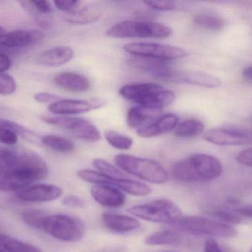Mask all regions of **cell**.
Here are the masks:
<instances>
[{"instance_id":"6da1fadb","label":"cell","mask_w":252,"mask_h":252,"mask_svg":"<svg viewBox=\"0 0 252 252\" xmlns=\"http://www.w3.org/2000/svg\"><path fill=\"white\" fill-rule=\"evenodd\" d=\"M0 171L8 173L28 186L48 176L45 161L31 152H16L4 148L0 154Z\"/></svg>"},{"instance_id":"7a4b0ae2","label":"cell","mask_w":252,"mask_h":252,"mask_svg":"<svg viewBox=\"0 0 252 252\" xmlns=\"http://www.w3.org/2000/svg\"><path fill=\"white\" fill-rule=\"evenodd\" d=\"M223 171L221 163L207 154H194L181 160L173 167V176L182 182H202L215 180Z\"/></svg>"},{"instance_id":"3957f363","label":"cell","mask_w":252,"mask_h":252,"mask_svg":"<svg viewBox=\"0 0 252 252\" xmlns=\"http://www.w3.org/2000/svg\"><path fill=\"white\" fill-rule=\"evenodd\" d=\"M119 93L126 100L153 109L161 110L176 100L173 91L154 83L126 84L120 89Z\"/></svg>"},{"instance_id":"277c9868","label":"cell","mask_w":252,"mask_h":252,"mask_svg":"<svg viewBox=\"0 0 252 252\" xmlns=\"http://www.w3.org/2000/svg\"><path fill=\"white\" fill-rule=\"evenodd\" d=\"M115 164L126 173L154 184H162L168 180L167 172L157 161L133 155L120 154L115 158Z\"/></svg>"},{"instance_id":"5b68a950","label":"cell","mask_w":252,"mask_h":252,"mask_svg":"<svg viewBox=\"0 0 252 252\" xmlns=\"http://www.w3.org/2000/svg\"><path fill=\"white\" fill-rule=\"evenodd\" d=\"M172 33L170 27L160 22L126 20L110 27L106 31V35L117 38H167Z\"/></svg>"},{"instance_id":"8992f818","label":"cell","mask_w":252,"mask_h":252,"mask_svg":"<svg viewBox=\"0 0 252 252\" xmlns=\"http://www.w3.org/2000/svg\"><path fill=\"white\" fill-rule=\"evenodd\" d=\"M130 214L146 221L158 223H176L182 217V210L166 199L155 200L127 210Z\"/></svg>"},{"instance_id":"52a82bcc","label":"cell","mask_w":252,"mask_h":252,"mask_svg":"<svg viewBox=\"0 0 252 252\" xmlns=\"http://www.w3.org/2000/svg\"><path fill=\"white\" fill-rule=\"evenodd\" d=\"M43 229L55 239L63 242H77L82 239L85 232L83 221L66 215H54L46 217Z\"/></svg>"},{"instance_id":"ba28073f","label":"cell","mask_w":252,"mask_h":252,"mask_svg":"<svg viewBox=\"0 0 252 252\" xmlns=\"http://www.w3.org/2000/svg\"><path fill=\"white\" fill-rule=\"evenodd\" d=\"M174 226L185 232L195 235L224 238H234L237 235V231L229 225L198 216L182 217L179 221L174 223Z\"/></svg>"},{"instance_id":"9c48e42d","label":"cell","mask_w":252,"mask_h":252,"mask_svg":"<svg viewBox=\"0 0 252 252\" xmlns=\"http://www.w3.org/2000/svg\"><path fill=\"white\" fill-rule=\"evenodd\" d=\"M78 176L80 179L89 183L109 185L134 196H147L151 193V189L148 185L142 182L132 180L129 178L117 179L109 177L99 172L90 170H80L78 171Z\"/></svg>"},{"instance_id":"30bf717a","label":"cell","mask_w":252,"mask_h":252,"mask_svg":"<svg viewBox=\"0 0 252 252\" xmlns=\"http://www.w3.org/2000/svg\"><path fill=\"white\" fill-rule=\"evenodd\" d=\"M124 50L133 56L151 58L170 62L186 57L189 54L185 49L178 46L153 42L128 43L124 44Z\"/></svg>"},{"instance_id":"8fae6325","label":"cell","mask_w":252,"mask_h":252,"mask_svg":"<svg viewBox=\"0 0 252 252\" xmlns=\"http://www.w3.org/2000/svg\"><path fill=\"white\" fill-rule=\"evenodd\" d=\"M41 120L47 124L71 132L74 136L84 142L94 143L101 139L98 129L88 120L78 117L48 116L41 117Z\"/></svg>"},{"instance_id":"7c38bea8","label":"cell","mask_w":252,"mask_h":252,"mask_svg":"<svg viewBox=\"0 0 252 252\" xmlns=\"http://www.w3.org/2000/svg\"><path fill=\"white\" fill-rule=\"evenodd\" d=\"M204 140L219 146H242L252 144V133L237 127H216L204 133Z\"/></svg>"},{"instance_id":"4fadbf2b","label":"cell","mask_w":252,"mask_h":252,"mask_svg":"<svg viewBox=\"0 0 252 252\" xmlns=\"http://www.w3.org/2000/svg\"><path fill=\"white\" fill-rule=\"evenodd\" d=\"M63 190L59 186L48 183L30 185L16 192V198L24 202H50L60 198Z\"/></svg>"},{"instance_id":"5bb4252c","label":"cell","mask_w":252,"mask_h":252,"mask_svg":"<svg viewBox=\"0 0 252 252\" xmlns=\"http://www.w3.org/2000/svg\"><path fill=\"white\" fill-rule=\"evenodd\" d=\"M104 105L103 101L95 99L92 100L61 99L50 104L48 110L59 115H74L95 110Z\"/></svg>"},{"instance_id":"9a60e30c","label":"cell","mask_w":252,"mask_h":252,"mask_svg":"<svg viewBox=\"0 0 252 252\" xmlns=\"http://www.w3.org/2000/svg\"><path fill=\"white\" fill-rule=\"evenodd\" d=\"M130 65L158 79L172 80L175 74L170 66V61L134 56L130 59Z\"/></svg>"},{"instance_id":"2e32d148","label":"cell","mask_w":252,"mask_h":252,"mask_svg":"<svg viewBox=\"0 0 252 252\" xmlns=\"http://www.w3.org/2000/svg\"><path fill=\"white\" fill-rule=\"evenodd\" d=\"M44 34L36 30H16L0 34V47L24 48L31 47L42 41Z\"/></svg>"},{"instance_id":"e0dca14e","label":"cell","mask_w":252,"mask_h":252,"mask_svg":"<svg viewBox=\"0 0 252 252\" xmlns=\"http://www.w3.org/2000/svg\"><path fill=\"white\" fill-rule=\"evenodd\" d=\"M91 195L96 202L108 208H120L126 204L122 191L109 185L96 184L92 188Z\"/></svg>"},{"instance_id":"ac0fdd59","label":"cell","mask_w":252,"mask_h":252,"mask_svg":"<svg viewBox=\"0 0 252 252\" xmlns=\"http://www.w3.org/2000/svg\"><path fill=\"white\" fill-rule=\"evenodd\" d=\"M179 118L174 114H166L151 124L137 130L141 138H153L170 133L178 126Z\"/></svg>"},{"instance_id":"d6986e66","label":"cell","mask_w":252,"mask_h":252,"mask_svg":"<svg viewBox=\"0 0 252 252\" xmlns=\"http://www.w3.org/2000/svg\"><path fill=\"white\" fill-rule=\"evenodd\" d=\"M74 51L67 46H59L44 50L36 58L38 65L47 67H59L72 60Z\"/></svg>"},{"instance_id":"ffe728a7","label":"cell","mask_w":252,"mask_h":252,"mask_svg":"<svg viewBox=\"0 0 252 252\" xmlns=\"http://www.w3.org/2000/svg\"><path fill=\"white\" fill-rule=\"evenodd\" d=\"M102 221L106 228L119 233L133 232L141 226L140 222L134 217L114 213H103Z\"/></svg>"},{"instance_id":"44dd1931","label":"cell","mask_w":252,"mask_h":252,"mask_svg":"<svg viewBox=\"0 0 252 252\" xmlns=\"http://www.w3.org/2000/svg\"><path fill=\"white\" fill-rule=\"evenodd\" d=\"M58 87L73 93H84L90 88L88 78L76 72H65L59 74L54 78Z\"/></svg>"},{"instance_id":"7402d4cb","label":"cell","mask_w":252,"mask_h":252,"mask_svg":"<svg viewBox=\"0 0 252 252\" xmlns=\"http://www.w3.org/2000/svg\"><path fill=\"white\" fill-rule=\"evenodd\" d=\"M161 109H153L143 107L131 108L127 111L126 122L131 129H139L148 125L157 119L161 114Z\"/></svg>"},{"instance_id":"603a6c76","label":"cell","mask_w":252,"mask_h":252,"mask_svg":"<svg viewBox=\"0 0 252 252\" xmlns=\"http://www.w3.org/2000/svg\"><path fill=\"white\" fill-rule=\"evenodd\" d=\"M173 81H183L206 88H217L221 84V81L218 77L201 71H188L181 73L176 72Z\"/></svg>"},{"instance_id":"cb8c5ba5","label":"cell","mask_w":252,"mask_h":252,"mask_svg":"<svg viewBox=\"0 0 252 252\" xmlns=\"http://www.w3.org/2000/svg\"><path fill=\"white\" fill-rule=\"evenodd\" d=\"M101 16L100 7L95 4H90L83 7L80 6L74 13L66 14L65 20L72 25H90L98 20Z\"/></svg>"},{"instance_id":"d4e9b609","label":"cell","mask_w":252,"mask_h":252,"mask_svg":"<svg viewBox=\"0 0 252 252\" xmlns=\"http://www.w3.org/2000/svg\"><path fill=\"white\" fill-rule=\"evenodd\" d=\"M25 10L34 15L37 19L41 20L43 25H50V22L47 16L53 13V6L48 1H19Z\"/></svg>"},{"instance_id":"484cf974","label":"cell","mask_w":252,"mask_h":252,"mask_svg":"<svg viewBox=\"0 0 252 252\" xmlns=\"http://www.w3.org/2000/svg\"><path fill=\"white\" fill-rule=\"evenodd\" d=\"M204 123L196 118L185 120L176 127L175 136L176 137L189 139L196 137L204 132Z\"/></svg>"},{"instance_id":"4316f807","label":"cell","mask_w":252,"mask_h":252,"mask_svg":"<svg viewBox=\"0 0 252 252\" xmlns=\"http://www.w3.org/2000/svg\"><path fill=\"white\" fill-rule=\"evenodd\" d=\"M0 249L6 252H43L35 246L1 233Z\"/></svg>"},{"instance_id":"83f0119b","label":"cell","mask_w":252,"mask_h":252,"mask_svg":"<svg viewBox=\"0 0 252 252\" xmlns=\"http://www.w3.org/2000/svg\"><path fill=\"white\" fill-rule=\"evenodd\" d=\"M41 143L49 149L59 153H70L75 149V144L67 138L56 135H47L41 138Z\"/></svg>"},{"instance_id":"f1b7e54d","label":"cell","mask_w":252,"mask_h":252,"mask_svg":"<svg viewBox=\"0 0 252 252\" xmlns=\"http://www.w3.org/2000/svg\"><path fill=\"white\" fill-rule=\"evenodd\" d=\"M193 22L200 28L212 31H219L224 27V20L217 15L198 13L193 17Z\"/></svg>"},{"instance_id":"f546056e","label":"cell","mask_w":252,"mask_h":252,"mask_svg":"<svg viewBox=\"0 0 252 252\" xmlns=\"http://www.w3.org/2000/svg\"><path fill=\"white\" fill-rule=\"evenodd\" d=\"M180 241V237L172 231L156 232L147 237L145 244L149 246L174 245Z\"/></svg>"},{"instance_id":"4dcf8cb0","label":"cell","mask_w":252,"mask_h":252,"mask_svg":"<svg viewBox=\"0 0 252 252\" xmlns=\"http://www.w3.org/2000/svg\"><path fill=\"white\" fill-rule=\"evenodd\" d=\"M0 126L9 129L13 133H16L17 136H21L28 142H35V143L37 142H41V138L39 139V137L35 133L17 123L10 121V120L0 118Z\"/></svg>"},{"instance_id":"1f68e13d","label":"cell","mask_w":252,"mask_h":252,"mask_svg":"<svg viewBox=\"0 0 252 252\" xmlns=\"http://www.w3.org/2000/svg\"><path fill=\"white\" fill-rule=\"evenodd\" d=\"M104 136L111 146L121 150H127L133 145L131 138L113 130H108L105 133Z\"/></svg>"},{"instance_id":"d6a6232c","label":"cell","mask_w":252,"mask_h":252,"mask_svg":"<svg viewBox=\"0 0 252 252\" xmlns=\"http://www.w3.org/2000/svg\"><path fill=\"white\" fill-rule=\"evenodd\" d=\"M93 166L98 170L99 173L109 176V177L117 178V179H125L128 178L123 173L121 170L112 165L110 163L107 162L103 159L96 158L93 161Z\"/></svg>"},{"instance_id":"836d02e7","label":"cell","mask_w":252,"mask_h":252,"mask_svg":"<svg viewBox=\"0 0 252 252\" xmlns=\"http://www.w3.org/2000/svg\"><path fill=\"white\" fill-rule=\"evenodd\" d=\"M26 187L25 184L8 173L0 171V191L3 192H18Z\"/></svg>"},{"instance_id":"e575fe53","label":"cell","mask_w":252,"mask_h":252,"mask_svg":"<svg viewBox=\"0 0 252 252\" xmlns=\"http://www.w3.org/2000/svg\"><path fill=\"white\" fill-rule=\"evenodd\" d=\"M22 219L28 226L34 229H43L47 216L40 210H27L22 214Z\"/></svg>"},{"instance_id":"d590c367","label":"cell","mask_w":252,"mask_h":252,"mask_svg":"<svg viewBox=\"0 0 252 252\" xmlns=\"http://www.w3.org/2000/svg\"><path fill=\"white\" fill-rule=\"evenodd\" d=\"M16 90V81L11 75L0 72V95L10 96Z\"/></svg>"},{"instance_id":"8d00e7d4","label":"cell","mask_w":252,"mask_h":252,"mask_svg":"<svg viewBox=\"0 0 252 252\" xmlns=\"http://www.w3.org/2000/svg\"><path fill=\"white\" fill-rule=\"evenodd\" d=\"M144 4L153 10H161V11H168L173 10L177 7V3L175 1H157V0H148L143 1Z\"/></svg>"},{"instance_id":"74e56055","label":"cell","mask_w":252,"mask_h":252,"mask_svg":"<svg viewBox=\"0 0 252 252\" xmlns=\"http://www.w3.org/2000/svg\"><path fill=\"white\" fill-rule=\"evenodd\" d=\"M55 5L61 11L65 12L66 14L74 13L81 5V1L75 0H63V1H55Z\"/></svg>"},{"instance_id":"f35d334b","label":"cell","mask_w":252,"mask_h":252,"mask_svg":"<svg viewBox=\"0 0 252 252\" xmlns=\"http://www.w3.org/2000/svg\"><path fill=\"white\" fill-rule=\"evenodd\" d=\"M18 142V136L11 130L0 126V143L7 146L16 144Z\"/></svg>"},{"instance_id":"ab89813d","label":"cell","mask_w":252,"mask_h":252,"mask_svg":"<svg viewBox=\"0 0 252 252\" xmlns=\"http://www.w3.org/2000/svg\"><path fill=\"white\" fill-rule=\"evenodd\" d=\"M214 217L219 220V221H221V223H225V224H238L241 223V218L239 216L236 215L232 214V213H228V212L224 211H218L213 214Z\"/></svg>"},{"instance_id":"60d3db41","label":"cell","mask_w":252,"mask_h":252,"mask_svg":"<svg viewBox=\"0 0 252 252\" xmlns=\"http://www.w3.org/2000/svg\"><path fill=\"white\" fill-rule=\"evenodd\" d=\"M34 99L38 103L53 104L61 100V98L58 96L57 95L53 94V93L41 92V93H35L34 95Z\"/></svg>"},{"instance_id":"b9f144b4","label":"cell","mask_w":252,"mask_h":252,"mask_svg":"<svg viewBox=\"0 0 252 252\" xmlns=\"http://www.w3.org/2000/svg\"><path fill=\"white\" fill-rule=\"evenodd\" d=\"M63 205L66 207H71V208L81 209L85 206V202L84 200L81 199L79 197L75 195H68L65 197L62 201Z\"/></svg>"},{"instance_id":"7bdbcfd3","label":"cell","mask_w":252,"mask_h":252,"mask_svg":"<svg viewBox=\"0 0 252 252\" xmlns=\"http://www.w3.org/2000/svg\"><path fill=\"white\" fill-rule=\"evenodd\" d=\"M236 159L240 164L252 168V148L241 151L237 155Z\"/></svg>"},{"instance_id":"ee69618b","label":"cell","mask_w":252,"mask_h":252,"mask_svg":"<svg viewBox=\"0 0 252 252\" xmlns=\"http://www.w3.org/2000/svg\"><path fill=\"white\" fill-rule=\"evenodd\" d=\"M11 59L0 49V72L7 71L11 67Z\"/></svg>"},{"instance_id":"f6af8a7d","label":"cell","mask_w":252,"mask_h":252,"mask_svg":"<svg viewBox=\"0 0 252 252\" xmlns=\"http://www.w3.org/2000/svg\"><path fill=\"white\" fill-rule=\"evenodd\" d=\"M204 252H223L219 244L213 240H209L205 243Z\"/></svg>"},{"instance_id":"bcb514c9","label":"cell","mask_w":252,"mask_h":252,"mask_svg":"<svg viewBox=\"0 0 252 252\" xmlns=\"http://www.w3.org/2000/svg\"><path fill=\"white\" fill-rule=\"evenodd\" d=\"M235 213L238 216H244V217L252 218V204L251 205L245 206V207H240L235 210Z\"/></svg>"},{"instance_id":"7dc6e473","label":"cell","mask_w":252,"mask_h":252,"mask_svg":"<svg viewBox=\"0 0 252 252\" xmlns=\"http://www.w3.org/2000/svg\"><path fill=\"white\" fill-rule=\"evenodd\" d=\"M243 75L247 79L252 81V66L246 68L243 71Z\"/></svg>"},{"instance_id":"c3c4849f","label":"cell","mask_w":252,"mask_h":252,"mask_svg":"<svg viewBox=\"0 0 252 252\" xmlns=\"http://www.w3.org/2000/svg\"><path fill=\"white\" fill-rule=\"evenodd\" d=\"M4 28H2V27L0 26V34H4Z\"/></svg>"},{"instance_id":"681fc988","label":"cell","mask_w":252,"mask_h":252,"mask_svg":"<svg viewBox=\"0 0 252 252\" xmlns=\"http://www.w3.org/2000/svg\"><path fill=\"white\" fill-rule=\"evenodd\" d=\"M0 252H5L3 251V250H1V249H0Z\"/></svg>"},{"instance_id":"f907efd6","label":"cell","mask_w":252,"mask_h":252,"mask_svg":"<svg viewBox=\"0 0 252 252\" xmlns=\"http://www.w3.org/2000/svg\"><path fill=\"white\" fill-rule=\"evenodd\" d=\"M251 252H252V250H251Z\"/></svg>"}]
</instances>
